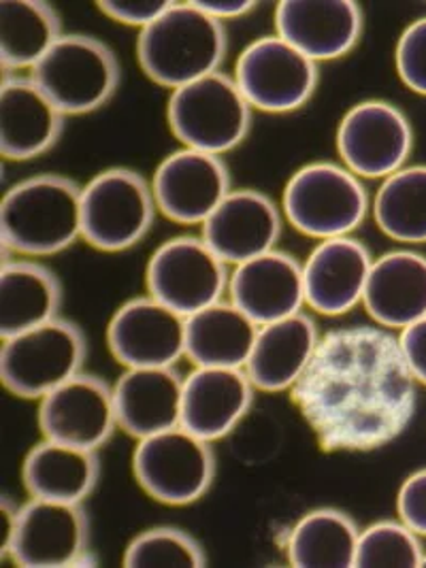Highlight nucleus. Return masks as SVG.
<instances>
[{
	"label": "nucleus",
	"mask_w": 426,
	"mask_h": 568,
	"mask_svg": "<svg viewBox=\"0 0 426 568\" xmlns=\"http://www.w3.org/2000/svg\"><path fill=\"white\" fill-rule=\"evenodd\" d=\"M152 181L133 169L113 166L81 187V239L106 254L139 245L156 222Z\"/></svg>",
	"instance_id": "5"
},
{
	"label": "nucleus",
	"mask_w": 426,
	"mask_h": 568,
	"mask_svg": "<svg viewBox=\"0 0 426 568\" xmlns=\"http://www.w3.org/2000/svg\"><path fill=\"white\" fill-rule=\"evenodd\" d=\"M275 34L316 64L344 58L363 37V9L352 0H284Z\"/></svg>",
	"instance_id": "17"
},
{
	"label": "nucleus",
	"mask_w": 426,
	"mask_h": 568,
	"mask_svg": "<svg viewBox=\"0 0 426 568\" xmlns=\"http://www.w3.org/2000/svg\"><path fill=\"white\" fill-rule=\"evenodd\" d=\"M420 567L426 568V551L425 556H423V562H420Z\"/></svg>",
	"instance_id": "39"
},
{
	"label": "nucleus",
	"mask_w": 426,
	"mask_h": 568,
	"mask_svg": "<svg viewBox=\"0 0 426 568\" xmlns=\"http://www.w3.org/2000/svg\"><path fill=\"white\" fill-rule=\"evenodd\" d=\"M215 452L210 440L175 426L136 440L133 473L150 498L166 507H187L212 490Z\"/></svg>",
	"instance_id": "9"
},
{
	"label": "nucleus",
	"mask_w": 426,
	"mask_h": 568,
	"mask_svg": "<svg viewBox=\"0 0 426 568\" xmlns=\"http://www.w3.org/2000/svg\"><path fill=\"white\" fill-rule=\"evenodd\" d=\"M254 394L243 368L194 366L184 377L182 426L210 443L224 439L250 414Z\"/></svg>",
	"instance_id": "22"
},
{
	"label": "nucleus",
	"mask_w": 426,
	"mask_h": 568,
	"mask_svg": "<svg viewBox=\"0 0 426 568\" xmlns=\"http://www.w3.org/2000/svg\"><path fill=\"white\" fill-rule=\"evenodd\" d=\"M254 109L235 79L224 73L192 81L171 94L166 120L173 136L187 148L224 155L245 141Z\"/></svg>",
	"instance_id": "8"
},
{
	"label": "nucleus",
	"mask_w": 426,
	"mask_h": 568,
	"mask_svg": "<svg viewBox=\"0 0 426 568\" xmlns=\"http://www.w3.org/2000/svg\"><path fill=\"white\" fill-rule=\"evenodd\" d=\"M99 479V452L60 440L37 443L22 465V484L28 496L41 500L83 505V500L97 490Z\"/></svg>",
	"instance_id": "26"
},
{
	"label": "nucleus",
	"mask_w": 426,
	"mask_h": 568,
	"mask_svg": "<svg viewBox=\"0 0 426 568\" xmlns=\"http://www.w3.org/2000/svg\"><path fill=\"white\" fill-rule=\"evenodd\" d=\"M282 209L263 192L231 190L201 226V236L226 264L240 266L275 250L282 236Z\"/></svg>",
	"instance_id": "18"
},
{
	"label": "nucleus",
	"mask_w": 426,
	"mask_h": 568,
	"mask_svg": "<svg viewBox=\"0 0 426 568\" xmlns=\"http://www.w3.org/2000/svg\"><path fill=\"white\" fill-rule=\"evenodd\" d=\"M194 4L220 24L243 18L256 9L254 0H194Z\"/></svg>",
	"instance_id": "38"
},
{
	"label": "nucleus",
	"mask_w": 426,
	"mask_h": 568,
	"mask_svg": "<svg viewBox=\"0 0 426 568\" xmlns=\"http://www.w3.org/2000/svg\"><path fill=\"white\" fill-rule=\"evenodd\" d=\"M414 150V130L399 106L386 101L354 104L339 122L337 152L354 175L386 180L400 171Z\"/></svg>",
	"instance_id": "13"
},
{
	"label": "nucleus",
	"mask_w": 426,
	"mask_h": 568,
	"mask_svg": "<svg viewBox=\"0 0 426 568\" xmlns=\"http://www.w3.org/2000/svg\"><path fill=\"white\" fill-rule=\"evenodd\" d=\"M363 305L388 331L426 317V256L397 250L373 260Z\"/></svg>",
	"instance_id": "25"
},
{
	"label": "nucleus",
	"mask_w": 426,
	"mask_h": 568,
	"mask_svg": "<svg viewBox=\"0 0 426 568\" xmlns=\"http://www.w3.org/2000/svg\"><path fill=\"white\" fill-rule=\"evenodd\" d=\"M425 549L420 537L397 519H382L361 530L354 568H418Z\"/></svg>",
	"instance_id": "33"
},
{
	"label": "nucleus",
	"mask_w": 426,
	"mask_h": 568,
	"mask_svg": "<svg viewBox=\"0 0 426 568\" xmlns=\"http://www.w3.org/2000/svg\"><path fill=\"white\" fill-rule=\"evenodd\" d=\"M372 252L356 236L320 241L303 262L305 305L320 315H346L363 303L372 271Z\"/></svg>",
	"instance_id": "19"
},
{
	"label": "nucleus",
	"mask_w": 426,
	"mask_h": 568,
	"mask_svg": "<svg viewBox=\"0 0 426 568\" xmlns=\"http://www.w3.org/2000/svg\"><path fill=\"white\" fill-rule=\"evenodd\" d=\"M226 52V28L203 13L194 0L173 2L136 39V58L143 73L173 92L217 73Z\"/></svg>",
	"instance_id": "3"
},
{
	"label": "nucleus",
	"mask_w": 426,
	"mask_h": 568,
	"mask_svg": "<svg viewBox=\"0 0 426 568\" xmlns=\"http://www.w3.org/2000/svg\"><path fill=\"white\" fill-rule=\"evenodd\" d=\"M379 231L400 243H426V164L403 166L379 185L373 201Z\"/></svg>",
	"instance_id": "31"
},
{
	"label": "nucleus",
	"mask_w": 426,
	"mask_h": 568,
	"mask_svg": "<svg viewBox=\"0 0 426 568\" xmlns=\"http://www.w3.org/2000/svg\"><path fill=\"white\" fill-rule=\"evenodd\" d=\"M399 519L418 537H426V468L412 473L397 496Z\"/></svg>",
	"instance_id": "36"
},
{
	"label": "nucleus",
	"mask_w": 426,
	"mask_h": 568,
	"mask_svg": "<svg viewBox=\"0 0 426 568\" xmlns=\"http://www.w3.org/2000/svg\"><path fill=\"white\" fill-rule=\"evenodd\" d=\"M37 417L43 439L99 452L118 428L113 386L83 371L43 396Z\"/></svg>",
	"instance_id": "16"
},
{
	"label": "nucleus",
	"mask_w": 426,
	"mask_h": 568,
	"mask_svg": "<svg viewBox=\"0 0 426 568\" xmlns=\"http://www.w3.org/2000/svg\"><path fill=\"white\" fill-rule=\"evenodd\" d=\"M88 338L71 320L55 317L27 333L2 338L0 379L7 392L24 400H41L83 373Z\"/></svg>",
	"instance_id": "6"
},
{
	"label": "nucleus",
	"mask_w": 426,
	"mask_h": 568,
	"mask_svg": "<svg viewBox=\"0 0 426 568\" xmlns=\"http://www.w3.org/2000/svg\"><path fill=\"white\" fill-rule=\"evenodd\" d=\"M320 338L316 320L303 311L265 324L243 371L261 392L293 389L314 358Z\"/></svg>",
	"instance_id": "24"
},
{
	"label": "nucleus",
	"mask_w": 426,
	"mask_h": 568,
	"mask_svg": "<svg viewBox=\"0 0 426 568\" xmlns=\"http://www.w3.org/2000/svg\"><path fill=\"white\" fill-rule=\"evenodd\" d=\"M400 81L416 94L426 97V18L403 30L395 52Z\"/></svg>",
	"instance_id": "34"
},
{
	"label": "nucleus",
	"mask_w": 426,
	"mask_h": 568,
	"mask_svg": "<svg viewBox=\"0 0 426 568\" xmlns=\"http://www.w3.org/2000/svg\"><path fill=\"white\" fill-rule=\"evenodd\" d=\"M254 324L229 298L186 317V358L194 366L245 368L258 335Z\"/></svg>",
	"instance_id": "28"
},
{
	"label": "nucleus",
	"mask_w": 426,
	"mask_h": 568,
	"mask_svg": "<svg viewBox=\"0 0 426 568\" xmlns=\"http://www.w3.org/2000/svg\"><path fill=\"white\" fill-rule=\"evenodd\" d=\"M62 284L34 260H2L0 268V336L27 333L60 317Z\"/></svg>",
	"instance_id": "27"
},
{
	"label": "nucleus",
	"mask_w": 426,
	"mask_h": 568,
	"mask_svg": "<svg viewBox=\"0 0 426 568\" xmlns=\"http://www.w3.org/2000/svg\"><path fill=\"white\" fill-rule=\"evenodd\" d=\"M399 347L416 384L426 386V317L400 331Z\"/></svg>",
	"instance_id": "37"
},
{
	"label": "nucleus",
	"mask_w": 426,
	"mask_h": 568,
	"mask_svg": "<svg viewBox=\"0 0 426 568\" xmlns=\"http://www.w3.org/2000/svg\"><path fill=\"white\" fill-rule=\"evenodd\" d=\"M81 239V187L64 175H34L11 185L0 203L4 254L55 256Z\"/></svg>",
	"instance_id": "2"
},
{
	"label": "nucleus",
	"mask_w": 426,
	"mask_h": 568,
	"mask_svg": "<svg viewBox=\"0 0 426 568\" xmlns=\"http://www.w3.org/2000/svg\"><path fill=\"white\" fill-rule=\"evenodd\" d=\"M67 115L24 75H4L0 85V154L27 162L48 154L62 136Z\"/></svg>",
	"instance_id": "20"
},
{
	"label": "nucleus",
	"mask_w": 426,
	"mask_h": 568,
	"mask_svg": "<svg viewBox=\"0 0 426 568\" xmlns=\"http://www.w3.org/2000/svg\"><path fill=\"white\" fill-rule=\"evenodd\" d=\"M282 213L305 236L320 241L352 236L369 213V194L344 164L310 162L286 183Z\"/></svg>",
	"instance_id": "4"
},
{
	"label": "nucleus",
	"mask_w": 426,
	"mask_h": 568,
	"mask_svg": "<svg viewBox=\"0 0 426 568\" xmlns=\"http://www.w3.org/2000/svg\"><path fill=\"white\" fill-rule=\"evenodd\" d=\"M233 79L254 111L282 115L312 101L318 90L320 64L271 34L245 45Z\"/></svg>",
	"instance_id": "10"
},
{
	"label": "nucleus",
	"mask_w": 426,
	"mask_h": 568,
	"mask_svg": "<svg viewBox=\"0 0 426 568\" xmlns=\"http://www.w3.org/2000/svg\"><path fill=\"white\" fill-rule=\"evenodd\" d=\"M126 568H203L207 554L192 535L175 526H154L126 545Z\"/></svg>",
	"instance_id": "32"
},
{
	"label": "nucleus",
	"mask_w": 426,
	"mask_h": 568,
	"mask_svg": "<svg viewBox=\"0 0 426 568\" xmlns=\"http://www.w3.org/2000/svg\"><path fill=\"white\" fill-rule=\"evenodd\" d=\"M184 377L175 366L126 368L113 384L118 428L141 440L182 426Z\"/></svg>",
	"instance_id": "23"
},
{
	"label": "nucleus",
	"mask_w": 426,
	"mask_h": 568,
	"mask_svg": "<svg viewBox=\"0 0 426 568\" xmlns=\"http://www.w3.org/2000/svg\"><path fill=\"white\" fill-rule=\"evenodd\" d=\"M106 345L124 368L175 366L186 358V315L150 294L136 296L111 315Z\"/></svg>",
	"instance_id": "14"
},
{
	"label": "nucleus",
	"mask_w": 426,
	"mask_h": 568,
	"mask_svg": "<svg viewBox=\"0 0 426 568\" xmlns=\"http://www.w3.org/2000/svg\"><path fill=\"white\" fill-rule=\"evenodd\" d=\"M171 0H103L99 2L101 13L124 27L145 30L171 7Z\"/></svg>",
	"instance_id": "35"
},
{
	"label": "nucleus",
	"mask_w": 426,
	"mask_h": 568,
	"mask_svg": "<svg viewBox=\"0 0 426 568\" xmlns=\"http://www.w3.org/2000/svg\"><path fill=\"white\" fill-rule=\"evenodd\" d=\"M152 190L159 213L166 220L203 226L233 187L222 155L182 148L160 162Z\"/></svg>",
	"instance_id": "15"
},
{
	"label": "nucleus",
	"mask_w": 426,
	"mask_h": 568,
	"mask_svg": "<svg viewBox=\"0 0 426 568\" xmlns=\"http://www.w3.org/2000/svg\"><path fill=\"white\" fill-rule=\"evenodd\" d=\"M62 20L43 0L0 2V62L4 75L32 71L62 37Z\"/></svg>",
	"instance_id": "29"
},
{
	"label": "nucleus",
	"mask_w": 426,
	"mask_h": 568,
	"mask_svg": "<svg viewBox=\"0 0 426 568\" xmlns=\"http://www.w3.org/2000/svg\"><path fill=\"white\" fill-rule=\"evenodd\" d=\"M291 392L326 452H372L393 443L414 419L418 398L399 336L382 326L322 335Z\"/></svg>",
	"instance_id": "1"
},
{
	"label": "nucleus",
	"mask_w": 426,
	"mask_h": 568,
	"mask_svg": "<svg viewBox=\"0 0 426 568\" xmlns=\"http://www.w3.org/2000/svg\"><path fill=\"white\" fill-rule=\"evenodd\" d=\"M88 541L90 519L81 505L30 498L0 556L22 568L73 567L88 558Z\"/></svg>",
	"instance_id": "12"
},
{
	"label": "nucleus",
	"mask_w": 426,
	"mask_h": 568,
	"mask_svg": "<svg viewBox=\"0 0 426 568\" xmlns=\"http://www.w3.org/2000/svg\"><path fill=\"white\" fill-rule=\"evenodd\" d=\"M229 280V264L190 234L164 241L145 268L148 294L186 317L222 301Z\"/></svg>",
	"instance_id": "11"
},
{
	"label": "nucleus",
	"mask_w": 426,
	"mask_h": 568,
	"mask_svg": "<svg viewBox=\"0 0 426 568\" xmlns=\"http://www.w3.org/2000/svg\"><path fill=\"white\" fill-rule=\"evenodd\" d=\"M30 78L67 118L88 115L113 99L122 81V67L101 39L69 32L30 71Z\"/></svg>",
	"instance_id": "7"
},
{
	"label": "nucleus",
	"mask_w": 426,
	"mask_h": 568,
	"mask_svg": "<svg viewBox=\"0 0 426 568\" xmlns=\"http://www.w3.org/2000/svg\"><path fill=\"white\" fill-rule=\"evenodd\" d=\"M361 528L335 507H318L301 517L286 539V558L296 568H352Z\"/></svg>",
	"instance_id": "30"
},
{
	"label": "nucleus",
	"mask_w": 426,
	"mask_h": 568,
	"mask_svg": "<svg viewBox=\"0 0 426 568\" xmlns=\"http://www.w3.org/2000/svg\"><path fill=\"white\" fill-rule=\"evenodd\" d=\"M229 301L258 326L301 313L305 305L303 264L277 247L247 260L231 273Z\"/></svg>",
	"instance_id": "21"
}]
</instances>
